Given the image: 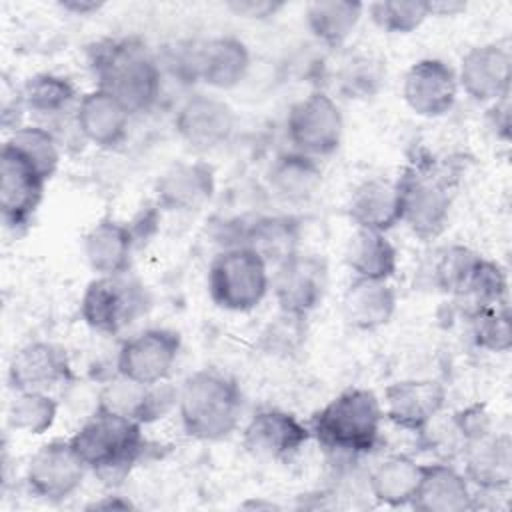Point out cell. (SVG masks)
Masks as SVG:
<instances>
[{"instance_id":"cell-28","label":"cell","mask_w":512,"mask_h":512,"mask_svg":"<svg viewBox=\"0 0 512 512\" xmlns=\"http://www.w3.org/2000/svg\"><path fill=\"white\" fill-rule=\"evenodd\" d=\"M396 304L398 298L388 280L352 278L342 296V316L354 330L372 332L392 320Z\"/></svg>"},{"instance_id":"cell-32","label":"cell","mask_w":512,"mask_h":512,"mask_svg":"<svg viewBox=\"0 0 512 512\" xmlns=\"http://www.w3.org/2000/svg\"><path fill=\"white\" fill-rule=\"evenodd\" d=\"M364 10L366 6L356 0H314L306 6L304 20L320 44L340 48L354 34Z\"/></svg>"},{"instance_id":"cell-45","label":"cell","mask_w":512,"mask_h":512,"mask_svg":"<svg viewBox=\"0 0 512 512\" xmlns=\"http://www.w3.org/2000/svg\"><path fill=\"white\" fill-rule=\"evenodd\" d=\"M88 508H94V510H100V508L126 510V508H132V502H130V500H124V498H120V496H104L102 500L92 502Z\"/></svg>"},{"instance_id":"cell-34","label":"cell","mask_w":512,"mask_h":512,"mask_svg":"<svg viewBox=\"0 0 512 512\" xmlns=\"http://www.w3.org/2000/svg\"><path fill=\"white\" fill-rule=\"evenodd\" d=\"M482 256L468 246L450 244L436 252L432 262V286L452 298H458L470 284Z\"/></svg>"},{"instance_id":"cell-5","label":"cell","mask_w":512,"mask_h":512,"mask_svg":"<svg viewBox=\"0 0 512 512\" xmlns=\"http://www.w3.org/2000/svg\"><path fill=\"white\" fill-rule=\"evenodd\" d=\"M270 290V266L248 246H224L208 266V294L228 312H250Z\"/></svg>"},{"instance_id":"cell-9","label":"cell","mask_w":512,"mask_h":512,"mask_svg":"<svg viewBox=\"0 0 512 512\" xmlns=\"http://www.w3.org/2000/svg\"><path fill=\"white\" fill-rule=\"evenodd\" d=\"M270 288L278 310L296 318H308L328 290V264L312 252H296L274 268Z\"/></svg>"},{"instance_id":"cell-35","label":"cell","mask_w":512,"mask_h":512,"mask_svg":"<svg viewBox=\"0 0 512 512\" xmlns=\"http://www.w3.org/2000/svg\"><path fill=\"white\" fill-rule=\"evenodd\" d=\"M56 418H58V402L50 392L16 390L6 410L8 426L12 430L32 434V436L48 432L54 426Z\"/></svg>"},{"instance_id":"cell-2","label":"cell","mask_w":512,"mask_h":512,"mask_svg":"<svg viewBox=\"0 0 512 512\" xmlns=\"http://www.w3.org/2000/svg\"><path fill=\"white\" fill-rule=\"evenodd\" d=\"M384 410L380 398L366 388H348L310 418L312 438L330 454L358 458L378 444Z\"/></svg>"},{"instance_id":"cell-22","label":"cell","mask_w":512,"mask_h":512,"mask_svg":"<svg viewBox=\"0 0 512 512\" xmlns=\"http://www.w3.org/2000/svg\"><path fill=\"white\" fill-rule=\"evenodd\" d=\"M250 70V50L236 36H214L194 46L196 82L212 90L236 88Z\"/></svg>"},{"instance_id":"cell-41","label":"cell","mask_w":512,"mask_h":512,"mask_svg":"<svg viewBox=\"0 0 512 512\" xmlns=\"http://www.w3.org/2000/svg\"><path fill=\"white\" fill-rule=\"evenodd\" d=\"M286 4L280 0H230L226 2V8L246 20H268L276 16Z\"/></svg>"},{"instance_id":"cell-6","label":"cell","mask_w":512,"mask_h":512,"mask_svg":"<svg viewBox=\"0 0 512 512\" xmlns=\"http://www.w3.org/2000/svg\"><path fill=\"white\" fill-rule=\"evenodd\" d=\"M402 222L420 240L438 238L450 220L452 182L434 164H412L396 180Z\"/></svg>"},{"instance_id":"cell-3","label":"cell","mask_w":512,"mask_h":512,"mask_svg":"<svg viewBox=\"0 0 512 512\" xmlns=\"http://www.w3.org/2000/svg\"><path fill=\"white\" fill-rule=\"evenodd\" d=\"M70 442L88 472L112 486L132 472L146 448L142 424L100 408H94Z\"/></svg>"},{"instance_id":"cell-4","label":"cell","mask_w":512,"mask_h":512,"mask_svg":"<svg viewBox=\"0 0 512 512\" xmlns=\"http://www.w3.org/2000/svg\"><path fill=\"white\" fill-rule=\"evenodd\" d=\"M242 402V392L232 378L216 370H198L180 384L176 410L190 438L218 442L238 428Z\"/></svg>"},{"instance_id":"cell-11","label":"cell","mask_w":512,"mask_h":512,"mask_svg":"<svg viewBox=\"0 0 512 512\" xmlns=\"http://www.w3.org/2000/svg\"><path fill=\"white\" fill-rule=\"evenodd\" d=\"M182 340L170 328H146L124 340L116 354V374L140 384L168 380L180 356Z\"/></svg>"},{"instance_id":"cell-14","label":"cell","mask_w":512,"mask_h":512,"mask_svg":"<svg viewBox=\"0 0 512 512\" xmlns=\"http://www.w3.org/2000/svg\"><path fill=\"white\" fill-rule=\"evenodd\" d=\"M46 178L8 144L0 152V210L4 224L18 232L34 218L46 188Z\"/></svg>"},{"instance_id":"cell-40","label":"cell","mask_w":512,"mask_h":512,"mask_svg":"<svg viewBox=\"0 0 512 512\" xmlns=\"http://www.w3.org/2000/svg\"><path fill=\"white\" fill-rule=\"evenodd\" d=\"M472 324V338L478 348L504 354L512 346V324L508 302L490 306L468 318Z\"/></svg>"},{"instance_id":"cell-15","label":"cell","mask_w":512,"mask_h":512,"mask_svg":"<svg viewBox=\"0 0 512 512\" xmlns=\"http://www.w3.org/2000/svg\"><path fill=\"white\" fill-rule=\"evenodd\" d=\"M178 402V388L168 380L158 384H140L116 374L98 392L96 408L120 414L138 424H152L164 418Z\"/></svg>"},{"instance_id":"cell-18","label":"cell","mask_w":512,"mask_h":512,"mask_svg":"<svg viewBox=\"0 0 512 512\" xmlns=\"http://www.w3.org/2000/svg\"><path fill=\"white\" fill-rule=\"evenodd\" d=\"M458 88L480 104H494L510 94L512 58L510 50L500 42H486L472 46L456 70Z\"/></svg>"},{"instance_id":"cell-7","label":"cell","mask_w":512,"mask_h":512,"mask_svg":"<svg viewBox=\"0 0 512 512\" xmlns=\"http://www.w3.org/2000/svg\"><path fill=\"white\" fill-rule=\"evenodd\" d=\"M146 306L144 286L128 274L96 276L82 294L80 316L94 332L114 336L142 316Z\"/></svg>"},{"instance_id":"cell-36","label":"cell","mask_w":512,"mask_h":512,"mask_svg":"<svg viewBox=\"0 0 512 512\" xmlns=\"http://www.w3.org/2000/svg\"><path fill=\"white\" fill-rule=\"evenodd\" d=\"M26 158L46 180H50L60 164V146L56 136L40 124L16 126L4 142Z\"/></svg>"},{"instance_id":"cell-38","label":"cell","mask_w":512,"mask_h":512,"mask_svg":"<svg viewBox=\"0 0 512 512\" xmlns=\"http://www.w3.org/2000/svg\"><path fill=\"white\" fill-rule=\"evenodd\" d=\"M366 10L374 26L386 34H410L430 18L426 0H376Z\"/></svg>"},{"instance_id":"cell-16","label":"cell","mask_w":512,"mask_h":512,"mask_svg":"<svg viewBox=\"0 0 512 512\" xmlns=\"http://www.w3.org/2000/svg\"><path fill=\"white\" fill-rule=\"evenodd\" d=\"M380 402L388 422L420 434L444 410L446 388L432 378H406L388 384Z\"/></svg>"},{"instance_id":"cell-20","label":"cell","mask_w":512,"mask_h":512,"mask_svg":"<svg viewBox=\"0 0 512 512\" xmlns=\"http://www.w3.org/2000/svg\"><path fill=\"white\" fill-rule=\"evenodd\" d=\"M72 378L74 372L66 350L46 340L24 344L8 364V382L14 390L50 392Z\"/></svg>"},{"instance_id":"cell-13","label":"cell","mask_w":512,"mask_h":512,"mask_svg":"<svg viewBox=\"0 0 512 512\" xmlns=\"http://www.w3.org/2000/svg\"><path fill=\"white\" fill-rule=\"evenodd\" d=\"M310 438V428L298 416L280 408L258 410L242 430L246 452L264 462H286L294 458Z\"/></svg>"},{"instance_id":"cell-42","label":"cell","mask_w":512,"mask_h":512,"mask_svg":"<svg viewBox=\"0 0 512 512\" xmlns=\"http://www.w3.org/2000/svg\"><path fill=\"white\" fill-rule=\"evenodd\" d=\"M510 96V94H508ZM504 96L496 100L490 106V118H492V128L500 134V138L508 140L510 136V98Z\"/></svg>"},{"instance_id":"cell-8","label":"cell","mask_w":512,"mask_h":512,"mask_svg":"<svg viewBox=\"0 0 512 512\" xmlns=\"http://www.w3.org/2000/svg\"><path fill=\"white\" fill-rule=\"evenodd\" d=\"M286 136L292 150L316 160L334 154L344 136V116L340 106L322 90L302 96L288 110Z\"/></svg>"},{"instance_id":"cell-31","label":"cell","mask_w":512,"mask_h":512,"mask_svg":"<svg viewBox=\"0 0 512 512\" xmlns=\"http://www.w3.org/2000/svg\"><path fill=\"white\" fill-rule=\"evenodd\" d=\"M344 262L352 278L390 280L398 268V252L386 232L356 228L346 242Z\"/></svg>"},{"instance_id":"cell-21","label":"cell","mask_w":512,"mask_h":512,"mask_svg":"<svg viewBox=\"0 0 512 512\" xmlns=\"http://www.w3.org/2000/svg\"><path fill=\"white\" fill-rule=\"evenodd\" d=\"M132 114L128 108L102 88L84 92L74 110V124L80 136L96 148H116L128 136Z\"/></svg>"},{"instance_id":"cell-25","label":"cell","mask_w":512,"mask_h":512,"mask_svg":"<svg viewBox=\"0 0 512 512\" xmlns=\"http://www.w3.org/2000/svg\"><path fill=\"white\" fill-rule=\"evenodd\" d=\"M302 224L292 214H262L240 226L238 246L252 248L268 266H278L300 252Z\"/></svg>"},{"instance_id":"cell-33","label":"cell","mask_w":512,"mask_h":512,"mask_svg":"<svg viewBox=\"0 0 512 512\" xmlns=\"http://www.w3.org/2000/svg\"><path fill=\"white\" fill-rule=\"evenodd\" d=\"M22 106L36 118L52 120L74 112L80 100L72 80L52 72H40L30 76L20 88Z\"/></svg>"},{"instance_id":"cell-10","label":"cell","mask_w":512,"mask_h":512,"mask_svg":"<svg viewBox=\"0 0 512 512\" xmlns=\"http://www.w3.org/2000/svg\"><path fill=\"white\" fill-rule=\"evenodd\" d=\"M86 472L88 468L70 438L50 440L30 456L24 480L36 498L62 502L82 486Z\"/></svg>"},{"instance_id":"cell-17","label":"cell","mask_w":512,"mask_h":512,"mask_svg":"<svg viewBox=\"0 0 512 512\" xmlns=\"http://www.w3.org/2000/svg\"><path fill=\"white\" fill-rule=\"evenodd\" d=\"M456 70L440 58H422L414 62L402 80V98L406 106L422 118H440L448 114L458 98Z\"/></svg>"},{"instance_id":"cell-1","label":"cell","mask_w":512,"mask_h":512,"mask_svg":"<svg viewBox=\"0 0 512 512\" xmlns=\"http://www.w3.org/2000/svg\"><path fill=\"white\" fill-rule=\"evenodd\" d=\"M96 88L118 98L130 114L150 112L162 96L160 58L138 38L98 42L90 52Z\"/></svg>"},{"instance_id":"cell-44","label":"cell","mask_w":512,"mask_h":512,"mask_svg":"<svg viewBox=\"0 0 512 512\" xmlns=\"http://www.w3.org/2000/svg\"><path fill=\"white\" fill-rule=\"evenodd\" d=\"M428 16H458L468 6L462 0H426Z\"/></svg>"},{"instance_id":"cell-39","label":"cell","mask_w":512,"mask_h":512,"mask_svg":"<svg viewBox=\"0 0 512 512\" xmlns=\"http://www.w3.org/2000/svg\"><path fill=\"white\" fill-rule=\"evenodd\" d=\"M386 70L382 60L370 54H354L342 62L338 70V86L348 98H370L374 96L382 82Z\"/></svg>"},{"instance_id":"cell-43","label":"cell","mask_w":512,"mask_h":512,"mask_svg":"<svg viewBox=\"0 0 512 512\" xmlns=\"http://www.w3.org/2000/svg\"><path fill=\"white\" fill-rule=\"evenodd\" d=\"M58 6L68 12V14H74V16H90V14H96L104 8V2L102 0H62L58 2Z\"/></svg>"},{"instance_id":"cell-12","label":"cell","mask_w":512,"mask_h":512,"mask_svg":"<svg viewBox=\"0 0 512 512\" xmlns=\"http://www.w3.org/2000/svg\"><path fill=\"white\" fill-rule=\"evenodd\" d=\"M234 128L236 116L232 106L210 92H192L182 100L174 114V130L178 138L198 152L226 144Z\"/></svg>"},{"instance_id":"cell-30","label":"cell","mask_w":512,"mask_h":512,"mask_svg":"<svg viewBox=\"0 0 512 512\" xmlns=\"http://www.w3.org/2000/svg\"><path fill=\"white\" fill-rule=\"evenodd\" d=\"M424 464L406 454H392L380 460L368 474V488L372 498L388 508L412 506Z\"/></svg>"},{"instance_id":"cell-27","label":"cell","mask_w":512,"mask_h":512,"mask_svg":"<svg viewBox=\"0 0 512 512\" xmlns=\"http://www.w3.org/2000/svg\"><path fill=\"white\" fill-rule=\"evenodd\" d=\"M82 250L96 276L128 274L134 254V232L120 220L102 218L86 232Z\"/></svg>"},{"instance_id":"cell-29","label":"cell","mask_w":512,"mask_h":512,"mask_svg":"<svg viewBox=\"0 0 512 512\" xmlns=\"http://www.w3.org/2000/svg\"><path fill=\"white\" fill-rule=\"evenodd\" d=\"M346 214L356 228L388 232L402 222L398 184L384 178L364 180L348 198Z\"/></svg>"},{"instance_id":"cell-26","label":"cell","mask_w":512,"mask_h":512,"mask_svg":"<svg viewBox=\"0 0 512 512\" xmlns=\"http://www.w3.org/2000/svg\"><path fill=\"white\" fill-rule=\"evenodd\" d=\"M322 178L324 172L320 160L292 148L280 152L266 172V184L270 192L280 202L292 206L310 202L320 192Z\"/></svg>"},{"instance_id":"cell-37","label":"cell","mask_w":512,"mask_h":512,"mask_svg":"<svg viewBox=\"0 0 512 512\" xmlns=\"http://www.w3.org/2000/svg\"><path fill=\"white\" fill-rule=\"evenodd\" d=\"M506 292H508V278L504 268L492 260L482 258L470 284L454 300L460 304L464 316L470 318L490 306L506 302Z\"/></svg>"},{"instance_id":"cell-19","label":"cell","mask_w":512,"mask_h":512,"mask_svg":"<svg viewBox=\"0 0 512 512\" xmlns=\"http://www.w3.org/2000/svg\"><path fill=\"white\" fill-rule=\"evenodd\" d=\"M216 192V174L208 162L182 160L170 164L154 182L156 204L168 212H196Z\"/></svg>"},{"instance_id":"cell-24","label":"cell","mask_w":512,"mask_h":512,"mask_svg":"<svg viewBox=\"0 0 512 512\" xmlns=\"http://www.w3.org/2000/svg\"><path fill=\"white\" fill-rule=\"evenodd\" d=\"M412 508L420 512H466L476 508V494L464 472L456 466L432 462L424 464Z\"/></svg>"},{"instance_id":"cell-23","label":"cell","mask_w":512,"mask_h":512,"mask_svg":"<svg viewBox=\"0 0 512 512\" xmlns=\"http://www.w3.org/2000/svg\"><path fill=\"white\" fill-rule=\"evenodd\" d=\"M464 476L472 488L500 494L512 484V442L508 434L488 432L470 442L464 452Z\"/></svg>"}]
</instances>
